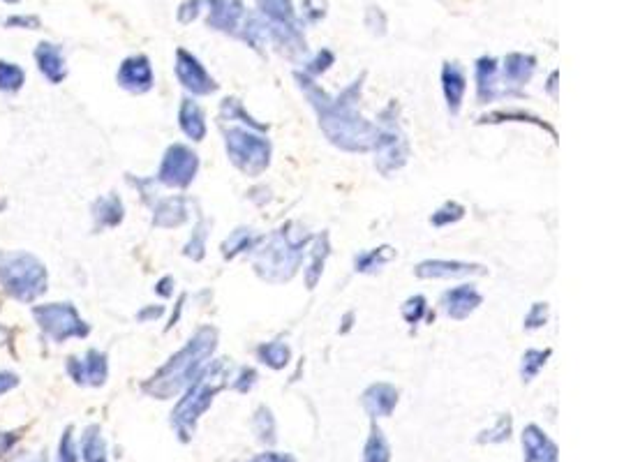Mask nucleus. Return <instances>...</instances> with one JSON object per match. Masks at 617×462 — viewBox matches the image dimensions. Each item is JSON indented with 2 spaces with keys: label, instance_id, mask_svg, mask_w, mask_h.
I'll list each match as a JSON object with an SVG mask.
<instances>
[{
  "label": "nucleus",
  "instance_id": "39448f33",
  "mask_svg": "<svg viewBox=\"0 0 617 462\" xmlns=\"http://www.w3.org/2000/svg\"><path fill=\"white\" fill-rule=\"evenodd\" d=\"M0 285L19 301H35L47 292V271L28 252H0Z\"/></svg>",
  "mask_w": 617,
  "mask_h": 462
},
{
  "label": "nucleus",
  "instance_id": "dca6fc26",
  "mask_svg": "<svg viewBox=\"0 0 617 462\" xmlns=\"http://www.w3.org/2000/svg\"><path fill=\"white\" fill-rule=\"evenodd\" d=\"M483 301L481 292L474 285H460L442 294V310L456 322H463L479 308Z\"/></svg>",
  "mask_w": 617,
  "mask_h": 462
},
{
  "label": "nucleus",
  "instance_id": "5fc2aeb1",
  "mask_svg": "<svg viewBox=\"0 0 617 462\" xmlns=\"http://www.w3.org/2000/svg\"><path fill=\"white\" fill-rule=\"evenodd\" d=\"M557 77H560L557 70L550 72V77H548V93L553 95V98H557Z\"/></svg>",
  "mask_w": 617,
  "mask_h": 462
},
{
  "label": "nucleus",
  "instance_id": "4c0bfd02",
  "mask_svg": "<svg viewBox=\"0 0 617 462\" xmlns=\"http://www.w3.org/2000/svg\"><path fill=\"white\" fill-rule=\"evenodd\" d=\"M518 121V123H534L537 125V128H544V130H548L550 132V137H557L555 134V130L550 128V125H546L544 121H539L537 116H530V114H525V111H495V114H488V116H483L481 118V123H497V121Z\"/></svg>",
  "mask_w": 617,
  "mask_h": 462
},
{
  "label": "nucleus",
  "instance_id": "6ab92c4d",
  "mask_svg": "<svg viewBox=\"0 0 617 462\" xmlns=\"http://www.w3.org/2000/svg\"><path fill=\"white\" fill-rule=\"evenodd\" d=\"M474 79H477V100L479 104L495 102L502 95L500 88V63L493 56H481L474 65Z\"/></svg>",
  "mask_w": 617,
  "mask_h": 462
},
{
  "label": "nucleus",
  "instance_id": "20e7f679",
  "mask_svg": "<svg viewBox=\"0 0 617 462\" xmlns=\"http://www.w3.org/2000/svg\"><path fill=\"white\" fill-rule=\"evenodd\" d=\"M229 377H232V363H229V359H218L213 363L208 361L206 368L183 391V398L178 400L172 412V426L183 442H190L192 435H195L199 419L213 405V398L229 384Z\"/></svg>",
  "mask_w": 617,
  "mask_h": 462
},
{
  "label": "nucleus",
  "instance_id": "c756f323",
  "mask_svg": "<svg viewBox=\"0 0 617 462\" xmlns=\"http://www.w3.org/2000/svg\"><path fill=\"white\" fill-rule=\"evenodd\" d=\"M257 356L259 361L264 365H269L273 370H282L287 368V363L292 361V349L285 342L273 340V342H264V345L257 347Z\"/></svg>",
  "mask_w": 617,
  "mask_h": 462
},
{
  "label": "nucleus",
  "instance_id": "9b49d317",
  "mask_svg": "<svg viewBox=\"0 0 617 462\" xmlns=\"http://www.w3.org/2000/svg\"><path fill=\"white\" fill-rule=\"evenodd\" d=\"M204 10L208 28L232 37L239 35L245 14H248L243 0H206Z\"/></svg>",
  "mask_w": 617,
  "mask_h": 462
},
{
  "label": "nucleus",
  "instance_id": "c85d7f7f",
  "mask_svg": "<svg viewBox=\"0 0 617 462\" xmlns=\"http://www.w3.org/2000/svg\"><path fill=\"white\" fill-rule=\"evenodd\" d=\"M81 456L84 462H109L107 442H104L100 426H88L81 439Z\"/></svg>",
  "mask_w": 617,
  "mask_h": 462
},
{
  "label": "nucleus",
  "instance_id": "b1692460",
  "mask_svg": "<svg viewBox=\"0 0 617 462\" xmlns=\"http://www.w3.org/2000/svg\"><path fill=\"white\" fill-rule=\"evenodd\" d=\"M178 125H181L183 134L192 141H204L206 137V116L204 109L199 107L197 100L183 98L181 109H178Z\"/></svg>",
  "mask_w": 617,
  "mask_h": 462
},
{
  "label": "nucleus",
  "instance_id": "473e14b6",
  "mask_svg": "<svg viewBox=\"0 0 617 462\" xmlns=\"http://www.w3.org/2000/svg\"><path fill=\"white\" fill-rule=\"evenodd\" d=\"M550 354H553V349H527L523 361H520V377H523V382H532L544 370Z\"/></svg>",
  "mask_w": 617,
  "mask_h": 462
},
{
  "label": "nucleus",
  "instance_id": "2eb2a0df",
  "mask_svg": "<svg viewBox=\"0 0 617 462\" xmlns=\"http://www.w3.org/2000/svg\"><path fill=\"white\" fill-rule=\"evenodd\" d=\"M68 372L74 382L81 386H102L109 375L107 356L98 352V349H91L84 359H70Z\"/></svg>",
  "mask_w": 617,
  "mask_h": 462
},
{
  "label": "nucleus",
  "instance_id": "7c9ffc66",
  "mask_svg": "<svg viewBox=\"0 0 617 462\" xmlns=\"http://www.w3.org/2000/svg\"><path fill=\"white\" fill-rule=\"evenodd\" d=\"M363 462H391L389 439L384 437V432L377 423L370 426L366 449H363Z\"/></svg>",
  "mask_w": 617,
  "mask_h": 462
},
{
  "label": "nucleus",
  "instance_id": "3c124183",
  "mask_svg": "<svg viewBox=\"0 0 617 462\" xmlns=\"http://www.w3.org/2000/svg\"><path fill=\"white\" fill-rule=\"evenodd\" d=\"M165 315V308H162V305H155V308H144L137 315V319L139 322H148V319H158V317H162Z\"/></svg>",
  "mask_w": 617,
  "mask_h": 462
},
{
  "label": "nucleus",
  "instance_id": "58836bf2",
  "mask_svg": "<svg viewBox=\"0 0 617 462\" xmlns=\"http://www.w3.org/2000/svg\"><path fill=\"white\" fill-rule=\"evenodd\" d=\"M511 426H514V421H511L509 414H502L500 419L495 421L493 428L483 430L481 435L477 437L479 444H502L507 442V439L511 437Z\"/></svg>",
  "mask_w": 617,
  "mask_h": 462
},
{
  "label": "nucleus",
  "instance_id": "4be33fe9",
  "mask_svg": "<svg viewBox=\"0 0 617 462\" xmlns=\"http://www.w3.org/2000/svg\"><path fill=\"white\" fill-rule=\"evenodd\" d=\"M190 218V208H188V197H167L160 199L158 204L153 206V225L160 229H174L181 227Z\"/></svg>",
  "mask_w": 617,
  "mask_h": 462
},
{
  "label": "nucleus",
  "instance_id": "f8f14e48",
  "mask_svg": "<svg viewBox=\"0 0 617 462\" xmlns=\"http://www.w3.org/2000/svg\"><path fill=\"white\" fill-rule=\"evenodd\" d=\"M488 268L472 262H458V259H426L416 264L414 275L421 280H449V278H472V275H486Z\"/></svg>",
  "mask_w": 617,
  "mask_h": 462
},
{
  "label": "nucleus",
  "instance_id": "a18cd8bd",
  "mask_svg": "<svg viewBox=\"0 0 617 462\" xmlns=\"http://www.w3.org/2000/svg\"><path fill=\"white\" fill-rule=\"evenodd\" d=\"M58 462H79L77 458V444H74L72 428L63 432L61 444H58Z\"/></svg>",
  "mask_w": 617,
  "mask_h": 462
},
{
  "label": "nucleus",
  "instance_id": "a211bd4d",
  "mask_svg": "<svg viewBox=\"0 0 617 462\" xmlns=\"http://www.w3.org/2000/svg\"><path fill=\"white\" fill-rule=\"evenodd\" d=\"M361 405L366 409L370 419H386L393 414V409L398 405V389L393 384L377 382L368 386L361 396Z\"/></svg>",
  "mask_w": 617,
  "mask_h": 462
},
{
  "label": "nucleus",
  "instance_id": "5701e85b",
  "mask_svg": "<svg viewBox=\"0 0 617 462\" xmlns=\"http://www.w3.org/2000/svg\"><path fill=\"white\" fill-rule=\"evenodd\" d=\"M257 14L266 19V24L278 26H303L301 19L296 17L294 0H255Z\"/></svg>",
  "mask_w": 617,
  "mask_h": 462
},
{
  "label": "nucleus",
  "instance_id": "6e6d98bb",
  "mask_svg": "<svg viewBox=\"0 0 617 462\" xmlns=\"http://www.w3.org/2000/svg\"><path fill=\"white\" fill-rule=\"evenodd\" d=\"M12 442H14V439H12V437H7V435H0V456H3V453H5L7 449H10V446H12Z\"/></svg>",
  "mask_w": 617,
  "mask_h": 462
},
{
  "label": "nucleus",
  "instance_id": "13d9d810",
  "mask_svg": "<svg viewBox=\"0 0 617 462\" xmlns=\"http://www.w3.org/2000/svg\"><path fill=\"white\" fill-rule=\"evenodd\" d=\"M5 3H10V5H17V3H21V0H5Z\"/></svg>",
  "mask_w": 617,
  "mask_h": 462
},
{
  "label": "nucleus",
  "instance_id": "f704fd0d",
  "mask_svg": "<svg viewBox=\"0 0 617 462\" xmlns=\"http://www.w3.org/2000/svg\"><path fill=\"white\" fill-rule=\"evenodd\" d=\"M206 236H208V220L199 218L195 231H192V238L185 243L183 255L190 257L192 262H202L206 255Z\"/></svg>",
  "mask_w": 617,
  "mask_h": 462
},
{
  "label": "nucleus",
  "instance_id": "09e8293b",
  "mask_svg": "<svg viewBox=\"0 0 617 462\" xmlns=\"http://www.w3.org/2000/svg\"><path fill=\"white\" fill-rule=\"evenodd\" d=\"M7 28H26V31H35L40 28V19L33 17V14H14L5 21Z\"/></svg>",
  "mask_w": 617,
  "mask_h": 462
},
{
  "label": "nucleus",
  "instance_id": "cd10ccee",
  "mask_svg": "<svg viewBox=\"0 0 617 462\" xmlns=\"http://www.w3.org/2000/svg\"><path fill=\"white\" fill-rule=\"evenodd\" d=\"M259 241H262V238L255 236V231L250 227H239L222 243V257L234 259L236 255H243V252H252Z\"/></svg>",
  "mask_w": 617,
  "mask_h": 462
},
{
  "label": "nucleus",
  "instance_id": "aec40b11",
  "mask_svg": "<svg viewBox=\"0 0 617 462\" xmlns=\"http://www.w3.org/2000/svg\"><path fill=\"white\" fill-rule=\"evenodd\" d=\"M520 439H523L525 462H557V446L539 426L530 423Z\"/></svg>",
  "mask_w": 617,
  "mask_h": 462
},
{
  "label": "nucleus",
  "instance_id": "ddd939ff",
  "mask_svg": "<svg viewBox=\"0 0 617 462\" xmlns=\"http://www.w3.org/2000/svg\"><path fill=\"white\" fill-rule=\"evenodd\" d=\"M116 79H118V86L128 93L141 95V93L151 91L155 84V77H153V67H151V61H148V56L137 54V56L125 58L121 67H118Z\"/></svg>",
  "mask_w": 617,
  "mask_h": 462
},
{
  "label": "nucleus",
  "instance_id": "2f4dec72",
  "mask_svg": "<svg viewBox=\"0 0 617 462\" xmlns=\"http://www.w3.org/2000/svg\"><path fill=\"white\" fill-rule=\"evenodd\" d=\"M220 118H222V121H241L243 125H248L250 130H259V132H266V130H269V125L257 123L255 118H252V116L248 114V111H245L243 104H241L239 100H234V98L222 100Z\"/></svg>",
  "mask_w": 617,
  "mask_h": 462
},
{
  "label": "nucleus",
  "instance_id": "412c9836",
  "mask_svg": "<svg viewBox=\"0 0 617 462\" xmlns=\"http://www.w3.org/2000/svg\"><path fill=\"white\" fill-rule=\"evenodd\" d=\"M33 56L37 67H40V72L51 81V84H61V81L68 77V65H65L63 49L58 47V44L40 42L35 47Z\"/></svg>",
  "mask_w": 617,
  "mask_h": 462
},
{
  "label": "nucleus",
  "instance_id": "f3484780",
  "mask_svg": "<svg viewBox=\"0 0 617 462\" xmlns=\"http://www.w3.org/2000/svg\"><path fill=\"white\" fill-rule=\"evenodd\" d=\"M442 93L446 107H449V114L458 116L467 93V74L458 61H446L442 65Z\"/></svg>",
  "mask_w": 617,
  "mask_h": 462
},
{
  "label": "nucleus",
  "instance_id": "8fccbe9b",
  "mask_svg": "<svg viewBox=\"0 0 617 462\" xmlns=\"http://www.w3.org/2000/svg\"><path fill=\"white\" fill-rule=\"evenodd\" d=\"M250 462H296V458L289 456V453L269 451V453H259V456L255 460H250Z\"/></svg>",
  "mask_w": 617,
  "mask_h": 462
},
{
  "label": "nucleus",
  "instance_id": "f03ea898",
  "mask_svg": "<svg viewBox=\"0 0 617 462\" xmlns=\"http://www.w3.org/2000/svg\"><path fill=\"white\" fill-rule=\"evenodd\" d=\"M215 347H218V331L213 326H202L141 389L158 400L176 398L206 368Z\"/></svg>",
  "mask_w": 617,
  "mask_h": 462
},
{
  "label": "nucleus",
  "instance_id": "49530a36",
  "mask_svg": "<svg viewBox=\"0 0 617 462\" xmlns=\"http://www.w3.org/2000/svg\"><path fill=\"white\" fill-rule=\"evenodd\" d=\"M366 26L370 28L373 35H384L386 33V17L382 12V7H368L366 12Z\"/></svg>",
  "mask_w": 617,
  "mask_h": 462
},
{
  "label": "nucleus",
  "instance_id": "0eeeda50",
  "mask_svg": "<svg viewBox=\"0 0 617 462\" xmlns=\"http://www.w3.org/2000/svg\"><path fill=\"white\" fill-rule=\"evenodd\" d=\"M396 111V104H389L382 114H379L377 123V139H375V167L382 176H391L393 171L403 169L410 160V144H407V137L400 123L393 116Z\"/></svg>",
  "mask_w": 617,
  "mask_h": 462
},
{
  "label": "nucleus",
  "instance_id": "4468645a",
  "mask_svg": "<svg viewBox=\"0 0 617 462\" xmlns=\"http://www.w3.org/2000/svg\"><path fill=\"white\" fill-rule=\"evenodd\" d=\"M534 70H537V58L532 54H509L502 61L500 72L502 95H520V88L532 79Z\"/></svg>",
  "mask_w": 617,
  "mask_h": 462
},
{
  "label": "nucleus",
  "instance_id": "7ed1b4c3",
  "mask_svg": "<svg viewBox=\"0 0 617 462\" xmlns=\"http://www.w3.org/2000/svg\"><path fill=\"white\" fill-rule=\"evenodd\" d=\"M310 241L312 236L296 222H287L278 231H273L269 238H264V245H255L252 266H255L259 278L271 282V285L292 280L303 264Z\"/></svg>",
  "mask_w": 617,
  "mask_h": 462
},
{
  "label": "nucleus",
  "instance_id": "a19ab883",
  "mask_svg": "<svg viewBox=\"0 0 617 462\" xmlns=\"http://www.w3.org/2000/svg\"><path fill=\"white\" fill-rule=\"evenodd\" d=\"M301 24L315 26L326 17L329 12V3L326 0H303L301 3Z\"/></svg>",
  "mask_w": 617,
  "mask_h": 462
},
{
  "label": "nucleus",
  "instance_id": "de8ad7c7",
  "mask_svg": "<svg viewBox=\"0 0 617 462\" xmlns=\"http://www.w3.org/2000/svg\"><path fill=\"white\" fill-rule=\"evenodd\" d=\"M255 384H257V372H255V368H248V365H245V368L239 370V377L234 379V384H232V386H234L236 391L248 393Z\"/></svg>",
  "mask_w": 617,
  "mask_h": 462
},
{
  "label": "nucleus",
  "instance_id": "9d476101",
  "mask_svg": "<svg viewBox=\"0 0 617 462\" xmlns=\"http://www.w3.org/2000/svg\"><path fill=\"white\" fill-rule=\"evenodd\" d=\"M176 79L185 91L192 95H211L218 91V84L208 74L206 67L195 54H190L188 49H176Z\"/></svg>",
  "mask_w": 617,
  "mask_h": 462
},
{
  "label": "nucleus",
  "instance_id": "37998d69",
  "mask_svg": "<svg viewBox=\"0 0 617 462\" xmlns=\"http://www.w3.org/2000/svg\"><path fill=\"white\" fill-rule=\"evenodd\" d=\"M333 63H336V56H333V51L331 49H322V51H317L312 61L306 63V70H303V72H306L308 77H317V74H322V72L329 70Z\"/></svg>",
  "mask_w": 617,
  "mask_h": 462
},
{
  "label": "nucleus",
  "instance_id": "a878e982",
  "mask_svg": "<svg viewBox=\"0 0 617 462\" xmlns=\"http://www.w3.org/2000/svg\"><path fill=\"white\" fill-rule=\"evenodd\" d=\"M123 215H125L123 201L118 199L116 195L100 197L93 204V220H95V227H98V229L118 227L123 222Z\"/></svg>",
  "mask_w": 617,
  "mask_h": 462
},
{
  "label": "nucleus",
  "instance_id": "393cba45",
  "mask_svg": "<svg viewBox=\"0 0 617 462\" xmlns=\"http://www.w3.org/2000/svg\"><path fill=\"white\" fill-rule=\"evenodd\" d=\"M306 252H308V257H310V262L306 266V285H308V289H315L319 278H322V273H324L326 259H329V255H331L329 234H326V231H324L322 236H317L315 241H312V248L306 250Z\"/></svg>",
  "mask_w": 617,
  "mask_h": 462
},
{
  "label": "nucleus",
  "instance_id": "603ef678",
  "mask_svg": "<svg viewBox=\"0 0 617 462\" xmlns=\"http://www.w3.org/2000/svg\"><path fill=\"white\" fill-rule=\"evenodd\" d=\"M172 287H174V278H169V275H167V278H162V280L158 282V287H155V292H158L160 296H167V298H169V296L174 294V289H172Z\"/></svg>",
  "mask_w": 617,
  "mask_h": 462
},
{
  "label": "nucleus",
  "instance_id": "ea45409f",
  "mask_svg": "<svg viewBox=\"0 0 617 462\" xmlns=\"http://www.w3.org/2000/svg\"><path fill=\"white\" fill-rule=\"evenodd\" d=\"M403 319L407 324H412V326H416L421 322L423 317H428V319H433L435 315H428V301L423 296H412V298H407V301L403 303Z\"/></svg>",
  "mask_w": 617,
  "mask_h": 462
},
{
  "label": "nucleus",
  "instance_id": "864d4df0",
  "mask_svg": "<svg viewBox=\"0 0 617 462\" xmlns=\"http://www.w3.org/2000/svg\"><path fill=\"white\" fill-rule=\"evenodd\" d=\"M17 382H19V379L10 375V372H0V393L10 391L12 386H17Z\"/></svg>",
  "mask_w": 617,
  "mask_h": 462
},
{
  "label": "nucleus",
  "instance_id": "f257e3e1",
  "mask_svg": "<svg viewBox=\"0 0 617 462\" xmlns=\"http://www.w3.org/2000/svg\"><path fill=\"white\" fill-rule=\"evenodd\" d=\"M294 79L299 81V88L306 93L312 109L317 111L319 128H322L326 139H329L333 146L343 148L347 153L373 151L377 139V125L366 121V118L356 111V102L361 100V88L366 74H361L359 79L352 81L336 98H331L306 72L296 70Z\"/></svg>",
  "mask_w": 617,
  "mask_h": 462
},
{
  "label": "nucleus",
  "instance_id": "c9c22d12",
  "mask_svg": "<svg viewBox=\"0 0 617 462\" xmlns=\"http://www.w3.org/2000/svg\"><path fill=\"white\" fill-rule=\"evenodd\" d=\"M463 218H465V206L463 204H458V201H444V204L433 213V218H430V225L440 229V227L456 225V222L463 220Z\"/></svg>",
  "mask_w": 617,
  "mask_h": 462
},
{
  "label": "nucleus",
  "instance_id": "bb28decb",
  "mask_svg": "<svg viewBox=\"0 0 617 462\" xmlns=\"http://www.w3.org/2000/svg\"><path fill=\"white\" fill-rule=\"evenodd\" d=\"M398 252L391 248V245H379V248L359 252L354 257V271L356 273H377L382 271V266L396 259Z\"/></svg>",
  "mask_w": 617,
  "mask_h": 462
},
{
  "label": "nucleus",
  "instance_id": "c03bdc74",
  "mask_svg": "<svg viewBox=\"0 0 617 462\" xmlns=\"http://www.w3.org/2000/svg\"><path fill=\"white\" fill-rule=\"evenodd\" d=\"M204 3H206V0H183V3L178 5V12H176L178 21H181L183 26L192 24V21H195L199 14L204 12Z\"/></svg>",
  "mask_w": 617,
  "mask_h": 462
},
{
  "label": "nucleus",
  "instance_id": "1a4fd4ad",
  "mask_svg": "<svg viewBox=\"0 0 617 462\" xmlns=\"http://www.w3.org/2000/svg\"><path fill=\"white\" fill-rule=\"evenodd\" d=\"M199 171V155L185 144H172L167 148L165 158L158 171V183L167 185V188L185 190L195 181Z\"/></svg>",
  "mask_w": 617,
  "mask_h": 462
},
{
  "label": "nucleus",
  "instance_id": "72a5a7b5",
  "mask_svg": "<svg viewBox=\"0 0 617 462\" xmlns=\"http://www.w3.org/2000/svg\"><path fill=\"white\" fill-rule=\"evenodd\" d=\"M252 428H255V435L259 442H264V444L275 442V419L269 407L266 405L257 407L255 416H252Z\"/></svg>",
  "mask_w": 617,
  "mask_h": 462
},
{
  "label": "nucleus",
  "instance_id": "79ce46f5",
  "mask_svg": "<svg viewBox=\"0 0 617 462\" xmlns=\"http://www.w3.org/2000/svg\"><path fill=\"white\" fill-rule=\"evenodd\" d=\"M548 315H550L548 303H534L532 308L527 310V315H525V319H523L525 331H539V329H544V326L548 324Z\"/></svg>",
  "mask_w": 617,
  "mask_h": 462
},
{
  "label": "nucleus",
  "instance_id": "e433bc0d",
  "mask_svg": "<svg viewBox=\"0 0 617 462\" xmlns=\"http://www.w3.org/2000/svg\"><path fill=\"white\" fill-rule=\"evenodd\" d=\"M26 81V72L19 65L0 61V91L17 93Z\"/></svg>",
  "mask_w": 617,
  "mask_h": 462
},
{
  "label": "nucleus",
  "instance_id": "6e6552de",
  "mask_svg": "<svg viewBox=\"0 0 617 462\" xmlns=\"http://www.w3.org/2000/svg\"><path fill=\"white\" fill-rule=\"evenodd\" d=\"M33 317L35 322L40 324V329L56 342H65L70 338H86L88 331H91L72 303L37 305L33 310Z\"/></svg>",
  "mask_w": 617,
  "mask_h": 462
},
{
  "label": "nucleus",
  "instance_id": "4d7b16f0",
  "mask_svg": "<svg viewBox=\"0 0 617 462\" xmlns=\"http://www.w3.org/2000/svg\"><path fill=\"white\" fill-rule=\"evenodd\" d=\"M352 319H354V312H349V315L345 317V326H343V333H345V331H349V329H352V324H349V322H352Z\"/></svg>",
  "mask_w": 617,
  "mask_h": 462
},
{
  "label": "nucleus",
  "instance_id": "423d86ee",
  "mask_svg": "<svg viewBox=\"0 0 617 462\" xmlns=\"http://www.w3.org/2000/svg\"><path fill=\"white\" fill-rule=\"evenodd\" d=\"M225 148L232 165L245 176H262L271 165V141L248 128H225Z\"/></svg>",
  "mask_w": 617,
  "mask_h": 462
}]
</instances>
